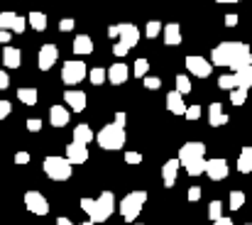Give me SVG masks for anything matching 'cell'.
<instances>
[{
    "label": "cell",
    "mask_w": 252,
    "mask_h": 225,
    "mask_svg": "<svg viewBox=\"0 0 252 225\" xmlns=\"http://www.w3.org/2000/svg\"><path fill=\"white\" fill-rule=\"evenodd\" d=\"M252 52L245 42H220L213 52H211V64L213 66H228L233 71L250 66Z\"/></svg>",
    "instance_id": "6da1fadb"
},
{
    "label": "cell",
    "mask_w": 252,
    "mask_h": 225,
    "mask_svg": "<svg viewBox=\"0 0 252 225\" xmlns=\"http://www.w3.org/2000/svg\"><path fill=\"white\" fill-rule=\"evenodd\" d=\"M95 142L100 145V150H108V152L120 150V147L125 145V128L118 125V123H110V125H105V128L95 135Z\"/></svg>",
    "instance_id": "7a4b0ae2"
},
{
    "label": "cell",
    "mask_w": 252,
    "mask_h": 225,
    "mask_svg": "<svg viewBox=\"0 0 252 225\" xmlns=\"http://www.w3.org/2000/svg\"><path fill=\"white\" fill-rule=\"evenodd\" d=\"M115 211V196L110 191H103L98 198H93V208H91V223L95 225H103Z\"/></svg>",
    "instance_id": "3957f363"
},
{
    "label": "cell",
    "mask_w": 252,
    "mask_h": 225,
    "mask_svg": "<svg viewBox=\"0 0 252 225\" xmlns=\"http://www.w3.org/2000/svg\"><path fill=\"white\" fill-rule=\"evenodd\" d=\"M145 201H147V193H145V191H132V193H127V196L120 201V216H123L127 223L137 221V216L142 213Z\"/></svg>",
    "instance_id": "277c9868"
},
{
    "label": "cell",
    "mask_w": 252,
    "mask_h": 225,
    "mask_svg": "<svg viewBox=\"0 0 252 225\" xmlns=\"http://www.w3.org/2000/svg\"><path fill=\"white\" fill-rule=\"evenodd\" d=\"M44 174L52 181H66V179H71L74 169H71V164L64 157H47L44 159Z\"/></svg>",
    "instance_id": "5b68a950"
},
{
    "label": "cell",
    "mask_w": 252,
    "mask_h": 225,
    "mask_svg": "<svg viewBox=\"0 0 252 225\" xmlns=\"http://www.w3.org/2000/svg\"><path fill=\"white\" fill-rule=\"evenodd\" d=\"M88 74V66H86L84 62H79V59H74V62H66L64 66H62V81L66 83V86H76V83H81Z\"/></svg>",
    "instance_id": "8992f818"
},
{
    "label": "cell",
    "mask_w": 252,
    "mask_h": 225,
    "mask_svg": "<svg viewBox=\"0 0 252 225\" xmlns=\"http://www.w3.org/2000/svg\"><path fill=\"white\" fill-rule=\"evenodd\" d=\"M179 166L193 161V159H206V145L203 142H186L181 150H179Z\"/></svg>",
    "instance_id": "52a82bcc"
},
{
    "label": "cell",
    "mask_w": 252,
    "mask_h": 225,
    "mask_svg": "<svg viewBox=\"0 0 252 225\" xmlns=\"http://www.w3.org/2000/svg\"><path fill=\"white\" fill-rule=\"evenodd\" d=\"M25 206H27V211L34 213V216H47V213H49V203H47V198H44L39 191H27V193H25Z\"/></svg>",
    "instance_id": "ba28073f"
},
{
    "label": "cell",
    "mask_w": 252,
    "mask_h": 225,
    "mask_svg": "<svg viewBox=\"0 0 252 225\" xmlns=\"http://www.w3.org/2000/svg\"><path fill=\"white\" fill-rule=\"evenodd\" d=\"M228 161L225 159H220V157H216V159H208L206 161V166H203V174H208V179H213V181H223V179H228Z\"/></svg>",
    "instance_id": "9c48e42d"
},
{
    "label": "cell",
    "mask_w": 252,
    "mask_h": 225,
    "mask_svg": "<svg viewBox=\"0 0 252 225\" xmlns=\"http://www.w3.org/2000/svg\"><path fill=\"white\" fill-rule=\"evenodd\" d=\"M186 69H189V74L198 76V78H208L211 71H213V64L208 59L193 54V57H186Z\"/></svg>",
    "instance_id": "30bf717a"
},
{
    "label": "cell",
    "mask_w": 252,
    "mask_h": 225,
    "mask_svg": "<svg viewBox=\"0 0 252 225\" xmlns=\"http://www.w3.org/2000/svg\"><path fill=\"white\" fill-rule=\"evenodd\" d=\"M57 59H59V49H57V44H44V47L39 49L37 64H39L42 71H49V69L57 64Z\"/></svg>",
    "instance_id": "8fae6325"
},
{
    "label": "cell",
    "mask_w": 252,
    "mask_h": 225,
    "mask_svg": "<svg viewBox=\"0 0 252 225\" xmlns=\"http://www.w3.org/2000/svg\"><path fill=\"white\" fill-rule=\"evenodd\" d=\"M118 27H120V32H118L120 44L127 47V49L137 47V42H140V30H137L135 25H118Z\"/></svg>",
    "instance_id": "7c38bea8"
},
{
    "label": "cell",
    "mask_w": 252,
    "mask_h": 225,
    "mask_svg": "<svg viewBox=\"0 0 252 225\" xmlns=\"http://www.w3.org/2000/svg\"><path fill=\"white\" fill-rule=\"evenodd\" d=\"M71 166L74 164H84L86 159H88V150H86V145H79V142H71L69 147H66V157H64Z\"/></svg>",
    "instance_id": "4fadbf2b"
},
{
    "label": "cell",
    "mask_w": 252,
    "mask_h": 225,
    "mask_svg": "<svg viewBox=\"0 0 252 225\" xmlns=\"http://www.w3.org/2000/svg\"><path fill=\"white\" fill-rule=\"evenodd\" d=\"M127 76H130V69H127L125 64H113V66L105 71V81H110V83L120 86V83H125V81H127Z\"/></svg>",
    "instance_id": "5bb4252c"
},
{
    "label": "cell",
    "mask_w": 252,
    "mask_h": 225,
    "mask_svg": "<svg viewBox=\"0 0 252 225\" xmlns=\"http://www.w3.org/2000/svg\"><path fill=\"white\" fill-rule=\"evenodd\" d=\"M64 100H66V105L71 108V113H81L86 108V93L84 91H66V93H64Z\"/></svg>",
    "instance_id": "9a60e30c"
},
{
    "label": "cell",
    "mask_w": 252,
    "mask_h": 225,
    "mask_svg": "<svg viewBox=\"0 0 252 225\" xmlns=\"http://www.w3.org/2000/svg\"><path fill=\"white\" fill-rule=\"evenodd\" d=\"M162 34H164L167 47H176V44H181V27H179L176 22L162 25Z\"/></svg>",
    "instance_id": "2e32d148"
},
{
    "label": "cell",
    "mask_w": 252,
    "mask_h": 225,
    "mask_svg": "<svg viewBox=\"0 0 252 225\" xmlns=\"http://www.w3.org/2000/svg\"><path fill=\"white\" fill-rule=\"evenodd\" d=\"M2 64H5V69H20V64H22L20 49L17 47H5L2 49Z\"/></svg>",
    "instance_id": "e0dca14e"
},
{
    "label": "cell",
    "mask_w": 252,
    "mask_h": 225,
    "mask_svg": "<svg viewBox=\"0 0 252 225\" xmlns=\"http://www.w3.org/2000/svg\"><path fill=\"white\" fill-rule=\"evenodd\" d=\"M208 120H211L213 128H220V125H228L230 118L223 113V105H220V103H211V105H208Z\"/></svg>",
    "instance_id": "ac0fdd59"
},
{
    "label": "cell",
    "mask_w": 252,
    "mask_h": 225,
    "mask_svg": "<svg viewBox=\"0 0 252 225\" xmlns=\"http://www.w3.org/2000/svg\"><path fill=\"white\" fill-rule=\"evenodd\" d=\"M167 108L171 115H184L186 110V103H184V96L176 93V91H169L167 93Z\"/></svg>",
    "instance_id": "d6986e66"
},
{
    "label": "cell",
    "mask_w": 252,
    "mask_h": 225,
    "mask_svg": "<svg viewBox=\"0 0 252 225\" xmlns=\"http://www.w3.org/2000/svg\"><path fill=\"white\" fill-rule=\"evenodd\" d=\"M176 171H179V159L164 161V166H162V181H164L167 189H171L176 184Z\"/></svg>",
    "instance_id": "ffe728a7"
},
{
    "label": "cell",
    "mask_w": 252,
    "mask_h": 225,
    "mask_svg": "<svg viewBox=\"0 0 252 225\" xmlns=\"http://www.w3.org/2000/svg\"><path fill=\"white\" fill-rule=\"evenodd\" d=\"M49 123H52L54 128H64V125L69 123V110H66L64 105H52V108H49Z\"/></svg>",
    "instance_id": "44dd1931"
},
{
    "label": "cell",
    "mask_w": 252,
    "mask_h": 225,
    "mask_svg": "<svg viewBox=\"0 0 252 225\" xmlns=\"http://www.w3.org/2000/svg\"><path fill=\"white\" fill-rule=\"evenodd\" d=\"M233 78H235V88H243V91L252 88V66L238 69V71L233 74Z\"/></svg>",
    "instance_id": "7402d4cb"
},
{
    "label": "cell",
    "mask_w": 252,
    "mask_h": 225,
    "mask_svg": "<svg viewBox=\"0 0 252 225\" xmlns=\"http://www.w3.org/2000/svg\"><path fill=\"white\" fill-rule=\"evenodd\" d=\"M74 52H76L79 57L91 54V52H93V39H91L88 34H79V37L74 39Z\"/></svg>",
    "instance_id": "603a6c76"
},
{
    "label": "cell",
    "mask_w": 252,
    "mask_h": 225,
    "mask_svg": "<svg viewBox=\"0 0 252 225\" xmlns=\"http://www.w3.org/2000/svg\"><path fill=\"white\" fill-rule=\"evenodd\" d=\"M91 140H93V132H91V128H88V125L81 123V125H76V128H74V140H71V142H79V145H86V147H88V145H91Z\"/></svg>",
    "instance_id": "cb8c5ba5"
},
{
    "label": "cell",
    "mask_w": 252,
    "mask_h": 225,
    "mask_svg": "<svg viewBox=\"0 0 252 225\" xmlns=\"http://www.w3.org/2000/svg\"><path fill=\"white\" fill-rule=\"evenodd\" d=\"M238 171L252 174V147H243L240 157H238Z\"/></svg>",
    "instance_id": "d4e9b609"
},
{
    "label": "cell",
    "mask_w": 252,
    "mask_h": 225,
    "mask_svg": "<svg viewBox=\"0 0 252 225\" xmlns=\"http://www.w3.org/2000/svg\"><path fill=\"white\" fill-rule=\"evenodd\" d=\"M25 20H27V25H30L32 30H37V32H44V30H47V15H44V12H30Z\"/></svg>",
    "instance_id": "484cf974"
},
{
    "label": "cell",
    "mask_w": 252,
    "mask_h": 225,
    "mask_svg": "<svg viewBox=\"0 0 252 225\" xmlns=\"http://www.w3.org/2000/svg\"><path fill=\"white\" fill-rule=\"evenodd\" d=\"M17 98H20V103H25V105H37V91L34 88H20L17 91Z\"/></svg>",
    "instance_id": "4316f807"
},
{
    "label": "cell",
    "mask_w": 252,
    "mask_h": 225,
    "mask_svg": "<svg viewBox=\"0 0 252 225\" xmlns=\"http://www.w3.org/2000/svg\"><path fill=\"white\" fill-rule=\"evenodd\" d=\"M203 166H206V159H193V161L184 164V169L189 171V176H201L203 174Z\"/></svg>",
    "instance_id": "83f0119b"
},
{
    "label": "cell",
    "mask_w": 252,
    "mask_h": 225,
    "mask_svg": "<svg viewBox=\"0 0 252 225\" xmlns=\"http://www.w3.org/2000/svg\"><path fill=\"white\" fill-rule=\"evenodd\" d=\"M243 203H245V193H243V191H230V198H228L230 211H240Z\"/></svg>",
    "instance_id": "f1b7e54d"
},
{
    "label": "cell",
    "mask_w": 252,
    "mask_h": 225,
    "mask_svg": "<svg viewBox=\"0 0 252 225\" xmlns=\"http://www.w3.org/2000/svg\"><path fill=\"white\" fill-rule=\"evenodd\" d=\"M176 93H181V96L191 93V81H189V76H184V74L176 76Z\"/></svg>",
    "instance_id": "f546056e"
},
{
    "label": "cell",
    "mask_w": 252,
    "mask_h": 225,
    "mask_svg": "<svg viewBox=\"0 0 252 225\" xmlns=\"http://www.w3.org/2000/svg\"><path fill=\"white\" fill-rule=\"evenodd\" d=\"M15 12H10V10H5V12H0V30H12V22H15Z\"/></svg>",
    "instance_id": "4dcf8cb0"
},
{
    "label": "cell",
    "mask_w": 252,
    "mask_h": 225,
    "mask_svg": "<svg viewBox=\"0 0 252 225\" xmlns=\"http://www.w3.org/2000/svg\"><path fill=\"white\" fill-rule=\"evenodd\" d=\"M248 100V91H243V88H233L230 91V103L233 105H243Z\"/></svg>",
    "instance_id": "1f68e13d"
},
{
    "label": "cell",
    "mask_w": 252,
    "mask_h": 225,
    "mask_svg": "<svg viewBox=\"0 0 252 225\" xmlns=\"http://www.w3.org/2000/svg\"><path fill=\"white\" fill-rule=\"evenodd\" d=\"M147 71H150V62H147V59H137V62H135L132 74L137 76V78H145V76H147Z\"/></svg>",
    "instance_id": "d6a6232c"
},
{
    "label": "cell",
    "mask_w": 252,
    "mask_h": 225,
    "mask_svg": "<svg viewBox=\"0 0 252 225\" xmlns=\"http://www.w3.org/2000/svg\"><path fill=\"white\" fill-rule=\"evenodd\" d=\"M88 78H91V83L93 86H100V83H105V69H91L88 71Z\"/></svg>",
    "instance_id": "836d02e7"
},
{
    "label": "cell",
    "mask_w": 252,
    "mask_h": 225,
    "mask_svg": "<svg viewBox=\"0 0 252 225\" xmlns=\"http://www.w3.org/2000/svg\"><path fill=\"white\" fill-rule=\"evenodd\" d=\"M218 88H220V91H233V88H235V78H233V74L220 76V78H218Z\"/></svg>",
    "instance_id": "e575fe53"
},
{
    "label": "cell",
    "mask_w": 252,
    "mask_h": 225,
    "mask_svg": "<svg viewBox=\"0 0 252 225\" xmlns=\"http://www.w3.org/2000/svg\"><path fill=\"white\" fill-rule=\"evenodd\" d=\"M159 32H162V22H157V20H150V22H147V27H145V34H147L150 39H155Z\"/></svg>",
    "instance_id": "d590c367"
},
{
    "label": "cell",
    "mask_w": 252,
    "mask_h": 225,
    "mask_svg": "<svg viewBox=\"0 0 252 225\" xmlns=\"http://www.w3.org/2000/svg\"><path fill=\"white\" fill-rule=\"evenodd\" d=\"M223 216V203L220 201H211V206H208V218L211 221H218Z\"/></svg>",
    "instance_id": "8d00e7d4"
},
{
    "label": "cell",
    "mask_w": 252,
    "mask_h": 225,
    "mask_svg": "<svg viewBox=\"0 0 252 225\" xmlns=\"http://www.w3.org/2000/svg\"><path fill=\"white\" fill-rule=\"evenodd\" d=\"M25 30H27V20L17 15V17H15V22H12V30H10V32H15V34H22Z\"/></svg>",
    "instance_id": "74e56055"
},
{
    "label": "cell",
    "mask_w": 252,
    "mask_h": 225,
    "mask_svg": "<svg viewBox=\"0 0 252 225\" xmlns=\"http://www.w3.org/2000/svg\"><path fill=\"white\" fill-rule=\"evenodd\" d=\"M142 81H145V88H147V91H157V88L162 86V81H159L157 76H145Z\"/></svg>",
    "instance_id": "f35d334b"
},
{
    "label": "cell",
    "mask_w": 252,
    "mask_h": 225,
    "mask_svg": "<svg viewBox=\"0 0 252 225\" xmlns=\"http://www.w3.org/2000/svg\"><path fill=\"white\" fill-rule=\"evenodd\" d=\"M184 115H186L189 120H198V118H201V105H189V108L184 110Z\"/></svg>",
    "instance_id": "ab89813d"
},
{
    "label": "cell",
    "mask_w": 252,
    "mask_h": 225,
    "mask_svg": "<svg viewBox=\"0 0 252 225\" xmlns=\"http://www.w3.org/2000/svg\"><path fill=\"white\" fill-rule=\"evenodd\" d=\"M125 161H127V164H140V161H142V154L135 152V150L125 152Z\"/></svg>",
    "instance_id": "60d3db41"
},
{
    "label": "cell",
    "mask_w": 252,
    "mask_h": 225,
    "mask_svg": "<svg viewBox=\"0 0 252 225\" xmlns=\"http://www.w3.org/2000/svg\"><path fill=\"white\" fill-rule=\"evenodd\" d=\"M12 113V103L10 100H0V120H5Z\"/></svg>",
    "instance_id": "b9f144b4"
},
{
    "label": "cell",
    "mask_w": 252,
    "mask_h": 225,
    "mask_svg": "<svg viewBox=\"0 0 252 225\" xmlns=\"http://www.w3.org/2000/svg\"><path fill=\"white\" fill-rule=\"evenodd\" d=\"M27 130H30V132H39V130H42V120H39V118H30V120H27Z\"/></svg>",
    "instance_id": "7bdbcfd3"
},
{
    "label": "cell",
    "mask_w": 252,
    "mask_h": 225,
    "mask_svg": "<svg viewBox=\"0 0 252 225\" xmlns=\"http://www.w3.org/2000/svg\"><path fill=\"white\" fill-rule=\"evenodd\" d=\"M74 27H76V22H74V20H69V17L59 22V30H62V32H71Z\"/></svg>",
    "instance_id": "ee69618b"
},
{
    "label": "cell",
    "mask_w": 252,
    "mask_h": 225,
    "mask_svg": "<svg viewBox=\"0 0 252 225\" xmlns=\"http://www.w3.org/2000/svg\"><path fill=\"white\" fill-rule=\"evenodd\" d=\"M189 201H193V203L201 201V186H191L189 189Z\"/></svg>",
    "instance_id": "f6af8a7d"
},
{
    "label": "cell",
    "mask_w": 252,
    "mask_h": 225,
    "mask_svg": "<svg viewBox=\"0 0 252 225\" xmlns=\"http://www.w3.org/2000/svg\"><path fill=\"white\" fill-rule=\"evenodd\" d=\"M7 86H10V76H7V71L0 69V91H5Z\"/></svg>",
    "instance_id": "bcb514c9"
},
{
    "label": "cell",
    "mask_w": 252,
    "mask_h": 225,
    "mask_svg": "<svg viewBox=\"0 0 252 225\" xmlns=\"http://www.w3.org/2000/svg\"><path fill=\"white\" fill-rule=\"evenodd\" d=\"M238 22H240V17H238L235 12H230V15H225V25H228V27H235Z\"/></svg>",
    "instance_id": "7dc6e473"
},
{
    "label": "cell",
    "mask_w": 252,
    "mask_h": 225,
    "mask_svg": "<svg viewBox=\"0 0 252 225\" xmlns=\"http://www.w3.org/2000/svg\"><path fill=\"white\" fill-rule=\"evenodd\" d=\"M127 52H130V49H127V47H123V44H120V42H118V44H115V47H113V54H115V57H125V54H127Z\"/></svg>",
    "instance_id": "c3c4849f"
},
{
    "label": "cell",
    "mask_w": 252,
    "mask_h": 225,
    "mask_svg": "<svg viewBox=\"0 0 252 225\" xmlns=\"http://www.w3.org/2000/svg\"><path fill=\"white\" fill-rule=\"evenodd\" d=\"M30 161V154L27 152H17L15 154V164H27Z\"/></svg>",
    "instance_id": "681fc988"
},
{
    "label": "cell",
    "mask_w": 252,
    "mask_h": 225,
    "mask_svg": "<svg viewBox=\"0 0 252 225\" xmlns=\"http://www.w3.org/2000/svg\"><path fill=\"white\" fill-rule=\"evenodd\" d=\"M81 208H84L86 213H91V208H93V198H81Z\"/></svg>",
    "instance_id": "f907efd6"
},
{
    "label": "cell",
    "mask_w": 252,
    "mask_h": 225,
    "mask_svg": "<svg viewBox=\"0 0 252 225\" xmlns=\"http://www.w3.org/2000/svg\"><path fill=\"white\" fill-rule=\"evenodd\" d=\"M10 37H12V32H7V30H0V44H7V42H10Z\"/></svg>",
    "instance_id": "816d5d0a"
},
{
    "label": "cell",
    "mask_w": 252,
    "mask_h": 225,
    "mask_svg": "<svg viewBox=\"0 0 252 225\" xmlns=\"http://www.w3.org/2000/svg\"><path fill=\"white\" fill-rule=\"evenodd\" d=\"M118 32H120V27H118V25H110V27H108V37H113V39H115V37H118Z\"/></svg>",
    "instance_id": "f5cc1de1"
},
{
    "label": "cell",
    "mask_w": 252,
    "mask_h": 225,
    "mask_svg": "<svg viewBox=\"0 0 252 225\" xmlns=\"http://www.w3.org/2000/svg\"><path fill=\"white\" fill-rule=\"evenodd\" d=\"M213 225H233V221H230V218H225V216H220L218 221H213Z\"/></svg>",
    "instance_id": "db71d44e"
},
{
    "label": "cell",
    "mask_w": 252,
    "mask_h": 225,
    "mask_svg": "<svg viewBox=\"0 0 252 225\" xmlns=\"http://www.w3.org/2000/svg\"><path fill=\"white\" fill-rule=\"evenodd\" d=\"M115 123L125 128V113H115Z\"/></svg>",
    "instance_id": "11a10c76"
},
{
    "label": "cell",
    "mask_w": 252,
    "mask_h": 225,
    "mask_svg": "<svg viewBox=\"0 0 252 225\" xmlns=\"http://www.w3.org/2000/svg\"><path fill=\"white\" fill-rule=\"evenodd\" d=\"M57 225H74L69 218H57Z\"/></svg>",
    "instance_id": "9f6ffc18"
},
{
    "label": "cell",
    "mask_w": 252,
    "mask_h": 225,
    "mask_svg": "<svg viewBox=\"0 0 252 225\" xmlns=\"http://www.w3.org/2000/svg\"><path fill=\"white\" fill-rule=\"evenodd\" d=\"M216 2H240V0H216Z\"/></svg>",
    "instance_id": "6f0895ef"
},
{
    "label": "cell",
    "mask_w": 252,
    "mask_h": 225,
    "mask_svg": "<svg viewBox=\"0 0 252 225\" xmlns=\"http://www.w3.org/2000/svg\"><path fill=\"white\" fill-rule=\"evenodd\" d=\"M81 225H95V223H91V221H86V223H81Z\"/></svg>",
    "instance_id": "680465c9"
},
{
    "label": "cell",
    "mask_w": 252,
    "mask_h": 225,
    "mask_svg": "<svg viewBox=\"0 0 252 225\" xmlns=\"http://www.w3.org/2000/svg\"><path fill=\"white\" fill-rule=\"evenodd\" d=\"M250 66H252V62H250Z\"/></svg>",
    "instance_id": "91938a15"
},
{
    "label": "cell",
    "mask_w": 252,
    "mask_h": 225,
    "mask_svg": "<svg viewBox=\"0 0 252 225\" xmlns=\"http://www.w3.org/2000/svg\"><path fill=\"white\" fill-rule=\"evenodd\" d=\"M248 225H252V223H248Z\"/></svg>",
    "instance_id": "94428289"
}]
</instances>
